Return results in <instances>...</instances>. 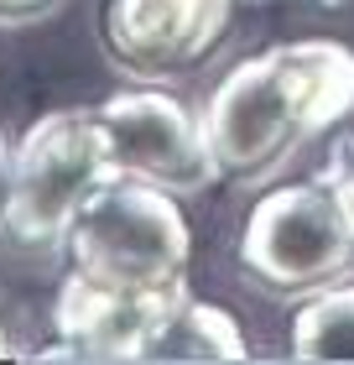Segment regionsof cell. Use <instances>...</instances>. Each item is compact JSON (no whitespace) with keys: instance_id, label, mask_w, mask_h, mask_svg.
<instances>
[{"instance_id":"30bf717a","label":"cell","mask_w":354,"mask_h":365,"mask_svg":"<svg viewBox=\"0 0 354 365\" xmlns=\"http://www.w3.org/2000/svg\"><path fill=\"white\" fill-rule=\"evenodd\" d=\"M318 182H323V193L333 198V209H339V220L354 240V136H339L328 146V162L318 168Z\"/></svg>"},{"instance_id":"8992f818","label":"cell","mask_w":354,"mask_h":365,"mask_svg":"<svg viewBox=\"0 0 354 365\" xmlns=\"http://www.w3.org/2000/svg\"><path fill=\"white\" fill-rule=\"evenodd\" d=\"M234 0H105V47L136 78L198 68L229 31Z\"/></svg>"},{"instance_id":"277c9868","label":"cell","mask_w":354,"mask_h":365,"mask_svg":"<svg viewBox=\"0 0 354 365\" xmlns=\"http://www.w3.org/2000/svg\"><path fill=\"white\" fill-rule=\"evenodd\" d=\"M354 267V240L323 182H286L256 198L240 230V272L250 287L292 297L318 292Z\"/></svg>"},{"instance_id":"5b68a950","label":"cell","mask_w":354,"mask_h":365,"mask_svg":"<svg viewBox=\"0 0 354 365\" xmlns=\"http://www.w3.org/2000/svg\"><path fill=\"white\" fill-rule=\"evenodd\" d=\"M110 136V157L125 178L157 182L167 193H198L219 182L204 120L167 89H120L94 110Z\"/></svg>"},{"instance_id":"4fadbf2b","label":"cell","mask_w":354,"mask_h":365,"mask_svg":"<svg viewBox=\"0 0 354 365\" xmlns=\"http://www.w3.org/2000/svg\"><path fill=\"white\" fill-rule=\"evenodd\" d=\"M0 355H11V339H6V324H0Z\"/></svg>"},{"instance_id":"52a82bcc","label":"cell","mask_w":354,"mask_h":365,"mask_svg":"<svg viewBox=\"0 0 354 365\" xmlns=\"http://www.w3.org/2000/svg\"><path fill=\"white\" fill-rule=\"evenodd\" d=\"M188 287L177 292H130V287H105L68 272L53 303V329L58 344L47 355L58 360H146L162 319L172 313Z\"/></svg>"},{"instance_id":"3957f363","label":"cell","mask_w":354,"mask_h":365,"mask_svg":"<svg viewBox=\"0 0 354 365\" xmlns=\"http://www.w3.org/2000/svg\"><path fill=\"white\" fill-rule=\"evenodd\" d=\"M120 178L94 110H53L11 146V193L0 230L21 251H58L99 182Z\"/></svg>"},{"instance_id":"7c38bea8","label":"cell","mask_w":354,"mask_h":365,"mask_svg":"<svg viewBox=\"0 0 354 365\" xmlns=\"http://www.w3.org/2000/svg\"><path fill=\"white\" fill-rule=\"evenodd\" d=\"M6 193H11V141L0 130V214H6Z\"/></svg>"},{"instance_id":"8fae6325","label":"cell","mask_w":354,"mask_h":365,"mask_svg":"<svg viewBox=\"0 0 354 365\" xmlns=\"http://www.w3.org/2000/svg\"><path fill=\"white\" fill-rule=\"evenodd\" d=\"M58 0H0V21L16 26V21H37V16H47Z\"/></svg>"},{"instance_id":"ba28073f","label":"cell","mask_w":354,"mask_h":365,"mask_svg":"<svg viewBox=\"0 0 354 365\" xmlns=\"http://www.w3.org/2000/svg\"><path fill=\"white\" fill-rule=\"evenodd\" d=\"M245 355H250V344L240 334V324L193 292L162 319L157 339L146 350V360H245Z\"/></svg>"},{"instance_id":"9c48e42d","label":"cell","mask_w":354,"mask_h":365,"mask_svg":"<svg viewBox=\"0 0 354 365\" xmlns=\"http://www.w3.org/2000/svg\"><path fill=\"white\" fill-rule=\"evenodd\" d=\"M297 360H354V287H323L292 319Z\"/></svg>"},{"instance_id":"7a4b0ae2","label":"cell","mask_w":354,"mask_h":365,"mask_svg":"<svg viewBox=\"0 0 354 365\" xmlns=\"http://www.w3.org/2000/svg\"><path fill=\"white\" fill-rule=\"evenodd\" d=\"M63 251H68L78 277L105 282V287L177 292L188 287L193 230L177 193L120 173L83 198Z\"/></svg>"},{"instance_id":"6da1fadb","label":"cell","mask_w":354,"mask_h":365,"mask_svg":"<svg viewBox=\"0 0 354 365\" xmlns=\"http://www.w3.org/2000/svg\"><path fill=\"white\" fill-rule=\"evenodd\" d=\"M354 110V47L328 37L276 42L240 58L209 89L204 141L219 178H266L302 141L323 136Z\"/></svg>"}]
</instances>
